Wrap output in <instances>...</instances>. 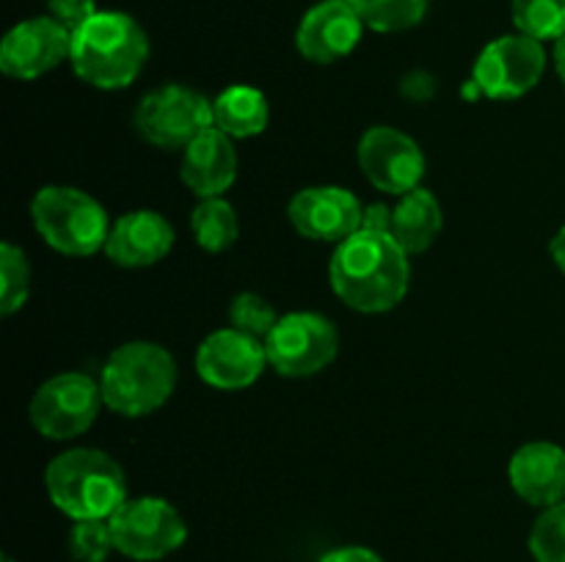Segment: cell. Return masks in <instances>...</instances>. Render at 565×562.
Masks as SVG:
<instances>
[{"label": "cell", "mask_w": 565, "mask_h": 562, "mask_svg": "<svg viewBox=\"0 0 565 562\" xmlns=\"http://www.w3.org/2000/svg\"><path fill=\"white\" fill-rule=\"evenodd\" d=\"M331 290L345 306L362 314H381L406 298L408 253L386 231L359 229L337 246L329 264Z\"/></svg>", "instance_id": "1"}, {"label": "cell", "mask_w": 565, "mask_h": 562, "mask_svg": "<svg viewBox=\"0 0 565 562\" xmlns=\"http://www.w3.org/2000/svg\"><path fill=\"white\" fill-rule=\"evenodd\" d=\"M147 58V31L125 11H97L72 33V69L83 83L103 91L130 86L141 75Z\"/></svg>", "instance_id": "2"}, {"label": "cell", "mask_w": 565, "mask_h": 562, "mask_svg": "<svg viewBox=\"0 0 565 562\" xmlns=\"http://www.w3.org/2000/svg\"><path fill=\"white\" fill-rule=\"evenodd\" d=\"M50 501L72 521L110 518L127 501V479L119 463L103 450L77 446L53 457L44 472Z\"/></svg>", "instance_id": "3"}, {"label": "cell", "mask_w": 565, "mask_h": 562, "mask_svg": "<svg viewBox=\"0 0 565 562\" xmlns=\"http://www.w3.org/2000/svg\"><path fill=\"white\" fill-rule=\"evenodd\" d=\"M99 389L105 406L119 417H149L174 395L177 364L171 353L154 342H127L105 361Z\"/></svg>", "instance_id": "4"}, {"label": "cell", "mask_w": 565, "mask_h": 562, "mask_svg": "<svg viewBox=\"0 0 565 562\" xmlns=\"http://www.w3.org/2000/svg\"><path fill=\"white\" fill-rule=\"evenodd\" d=\"M31 218L39 237L66 257L105 251L110 220L103 204L70 185H47L33 196Z\"/></svg>", "instance_id": "5"}, {"label": "cell", "mask_w": 565, "mask_h": 562, "mask_svg": "<svg viewBox=\"0 0 565 562\" xmlns=\"http://www.w3.org/2000/svg\"><path fill=\"white\" fill-rule=\"evenodd\" d=\"M138 136L158 149H185L202 132L215 127L213 102L188 86L154 88L138 102L132 116Z\"/></svg>", "instance_id": "6"}, {"label": "cell", "mask_w": 565, "mask_h": 562, "mask_svg": "<svg viewBox=\"0 0 565 562\" xmlns=\"http://www.w3.org/2000/svg\"><path fill=\"white\" fill-rule=\"evenodd\" d=\"M108 521L116 551L138 562L163 560L188 538L185 518L160 496L127 499Z\"/></svg>", "instance_id": "7"}, {"label": "cell", "mask_w": 565, "mask_h": 562, "mask_svg": "<svg viewBox=\"0 0 565 562\" xmlns=\"http://www.w3.org/2000/svg\"><path fill=\"white\" fill-rule=\"evenodd\" d=\"M340 350V334L318 312H292L279 317L265 339L268 364L285 378H309L329 367Z\"/></svg>", "instance_id": "8"}, {"label": "cell", "mask_w": 565, "mask_h": 562, "mask_svg": "<svg viewBox=\"0 0 565 562\" xmlns=\"http://www.w3.org/2000/svg\"><path fill=\"white\" fill-rule=\"evenodd\" d=\"M103 406L99 380L83 372H61L39 386L28 413L39 435L66 441L86 433Z\"/></svg>", "instance_id": "9"}, {"label": "cell", "mask_w": 565, "mask_h": 562, "mask_svg": "<svg viewBox=\"0 0 565 562\" xmlns=\"http://www.w3.org/2000/svg\"><path fill=\"white\" fill-rule=\"evenodd\" d=\"M544 72V42L524 33H511L480 50L472 69V86L489 99H519L539 86Z\"/></svg>", "instance_id": "10"}, {"label": "cell", "mask_w": 565, "mask_h": 562, "mask_svg": "<svg viewBox=\"0 0 565 562\" xmlns=\"http://www.w3.org/2000/svg\"><path fill=\"white\" fill-rule=\"evenodd\" d=\"M359 169L381 193L406 196L425 176V154L419 143L395 127H370L359 141Z\"/></svg>", "instance_id": "11"}, {"label": "cell", "mask_w": 565, "mask_h": 562, "mask_svg": "<svg viewBox=\"0 0 565 562\" xmlns=\"http://www.w3.org/2000/svg\"><path fill=\"white\" fill-rule=\"evenodd\" d=\"M72 33L53 17H33L6 33L0 44V69L14 80H36L70 61Z\"/></svg>", "instance_id": "12"}, {"label": "cell", "mask_w": 565, "mask_h": 562, "mask_svg": "<svg viewBox=\"0 0 565 562\" xmlns=\"http://www.w3.org/2000/svg\"><path fill=\"white\" fill-rule=\"evenodd\" d=\"M292 229L307 240L337 242L348 240L362 229L364 207L351 191L337 185L303 187L287 204Z\"/></svg>", "instance_id": "13"}, {"label": "cell", "mask_w": 565, "mask_h": 562, "mask_svg": "<svg viewBox=\"0 0 565 562\" xmlns=\"http://www.w3.org/2000/svg\"><path fill=\"white\" fill-rule=\"evenodd\" d=\"M265 364H268L265 342L237 328L213 331L196 350L199 378L221 391L248 389L259 380Z\"/></svg>", "instance_id": "14"}, {"label": "cell", "mask_w": 565, "mask_h": 562, "mask_svg": "<svg viewBox=\"0 0 565 562\" xmlns=\"http://www.w3.org/2000/svg\"><path fill=\"white\" fill-rule=\"evenodd\" d=\"M362 17L348 0H323L303 14L296 31V47L312 64H337L359 47Z\"/></svg>", "instance_id": "15"}, {"label": "cell", "mask_w": 565, "mask_h": 562, "mask_svg": "<svg viewBox=\"0 0 565 562\" xmlns=\"http://www.w3.org/2000/svg\"><path fill=\"white\" fill-rule=\"evenodd\" d=\"M171 246H174V229L169 220L152 209H136L114 220L105 253L121 268H149L169 257Z\"/></svg>", "instance_id": "16"}, {"label": "cell", "mask_w": 565, "mask_h": 562, "mask_svg": "<svg viewBox=\"0 0 565 562\" xmlns=\"http://www.w3.org/2000/svg\"><path fill=\"white\" fill-rule=\"evenodd\" d=\"M513 490L533 507L565 501V450L550 441H533L516 450L508 466Z\"/></svg>", "instance_id": "17"}, {"label": "cell", "mask_w": 565, "mask_h": 562, "mask_svg": "<svg viewBox=\"0 0 565 562\" xmlns=\"http://www.w3.org/2000/svg\"><path fill=\"white\" fill-rule=\"evenodd\" d=\"M180 176L188 191L199 198L224 196L237 180V152L232 147V138L221 132L218 127H210L207 132L188 143L182 149Z\"/></svg>", "instance_id": "18"}, {"label": "cell", "mask_w": 565, "mask_h": 562, "mask_svg": "<svg viewBox=\"0 0 565 562\" xmlns=\"http://www.w3.org/2000/svg\"><path fill=\"white\" fill-rule=\"evenodd\" d=\"M445 226V213L436 196L425 187L401 196L397 207H392V237L397 246L412 257V253L428 251Z\"/></svg>", "instance_id": "19"}, {"label": "cell", "mask_w": 565, "mask_h": 562, "mask_svg": "<svg viewBox=\"0 0 565 562\" xmlns=\"http://www.w3.org/2000/svg\"><path fill=\"white\" fill-rule=\"evenodd\" d=\"M213 119L230 138H254L268 127V99L254 86H230L213 99Z\"/></svg>", "instance_id": "20"}, {"label": "cell", "mask_w": 565, "mask_h": 562, "mask_svg": "<svg viewBox=\"0 0 565 562\" xmlns=\"http://www.w3.org/2000/svg\"><path fill=\"white\" fill-rule=\"evenodd\" d=\"M191 229L204 251L221 253L237 242L241 220H237L235 207L224 196L202 198L191 213Z\"/></svg>", "instance_id": "21"}, {"label": "cell", "mask_w": 565, "mask_h": 562, "mask_svg": "<svg viewBox=\"0 0 565 562\" xmlns=\"http://www.w3.org/2000/svg\"><path fill=\"white\" fill-rule=\"evenodd\" d=\"M367 28L379 33H401L419 25L430 0H348Z\"/></svg>", "instance_id": "22"}, {"label": "cell", "mask_w": 565, "mask_h": 562, "mask_svg": "<svg viewBox=\"0 0 565 562\" xmlns=\"http://www.w3.org/2000/svg\"><path fill=\"white\" fill-rule=\"evenodd\" d=\"M513 25L539 42L565 36V0H511Z\"/></svg>", "instance_id": "23"}, {"label": "cell", "mask_w": 565, "mask_h": 562, "mask_svg": "<svg viewBox=\"0 0 565 562\" xmlns=\"http://www.w3.org/2000/svg\"><path fill=\"white\" fill-rule=\"evenodd\" d=\"M31 292V264L22 248L14 242L0 246V314L20 312Z\"/></svg>", "instance_id": "24"}, {"label": "cell", "mask_w": 565, "mask_h": 562, "mask_svg": "<svg viewBox=\"0 0 565 562\" xmlns=\"http://www.w3.org/2000/svg\"><path fill=\"white\" fill-rule=\"evenodd\" d=\"M530 554L535 562H565V501L546 507L533 523Z\"/></svg>", "instance_id": "25"}, {"label": "cell", "mask_w": 565, "mask_h": 562, "mask_svg": "<svg viewBox=\"0 0 565 562\" xmlns=\"http://www.w3.org/2000/svg\"><path fill=\"white\" fill-rule=\"evenodd\" d=\"M230 320H232V328L265 342L270 331H274V325L279 323V314H276V309L270 306V301H265V298L257 295V292H241V295L232 301Z\"/></svg>", "instance_id": "26"}, {"label": "cell", "mask_w": 565, "mask_h": 562, "mask_svg": "<svg viewBox=\"0 0 565 562\" xmlns=\"http://www.w3.org/2000/svg\"><path fill=\"white\" fill-rule=\"evenodd\" d=\"M114 549L108 518L75 521L70 532V554L75 556V562H105Z\"/></svg>", "instance_id": "27"}, {"label": "cell", "mask_w": 565, "mask_h": 562, "mask_svg": "<svg viewBox=\"0 0 565 562\" xmlns=\"http://www.w3.org/2000/svg\"><path fill=\"white\" fill-rule=\"evenodd\" d=\"M47 17H53L55 22L66 28L70 33H75L77 28L86 25L94 14H97V0H47Z\"/></svg>", "instance_id": "28"}, {"label": "cell", "mask_w": 565, "mask_h": 562, "mask_svg": "<svg viewBox=\"0 0 565 562\" xmlns=\"http://www.w3.org/2000/svg\"><path fill=\"white\" fill-rule=\"evenodd\" d=\"M320 562H384L373 549H364V545H342V549L329 551V554L320 556Z\"/></svg>", "instance_id": "29"}, {"label": "cell", "mask_w": 565, "mask_h": 562, "mask_svg": "<svg viewBox=\"0 0 565 562\" xmlns=\"http://www.w3.org/2000/svg\"><path fill=\"white\" fill-rule=\"evenodd\" d=\"M362 229L392 235V207H386V204H370V207H364Z\"/></svg>", "instance_id": "30"}, {"label": "cell", "mask_w": 565, "mask_h": 562, "mask_svg": "<svg viewBox=\"0 0 565 562\" xmlns=\"http://www.w3.org/2000/svg\"><path fill=\"white\" fill-rule=\"evenodd\" d=\"M550 251H552V259H555V264L557 268L563 270L565 273V226L561 231H557L555 237H552V246H550Z\"/></svg>", "instance_id": "31"}, {"label": "cell", "mask_w": 565, "mask_h": 562, "mask_svg": "<svg viewBox=\"0 0 565 562\" xmlns=\"http://www.w3.org/2000/svg\"><path fill=\"white\" fill-rule=\"evenodd\" d=\"M555 69H557V75H561V80L565 86V36H561L555 42Z\"/></svg>", "instance_id": "32"}, {"label": "cell", "mask_w": 565, "mask_h": 562, "mask_svg": "<svg viewBox=\"0 0 565 562\" xmlns=\"http://www.w3.org/2000/svg\"><path fill=\"white\" fill-rule=\"evenodd\" d=\"M3 562H14V560H11V556H3Z\"/></svg>", "instance_id": "33"}]
</instances>
